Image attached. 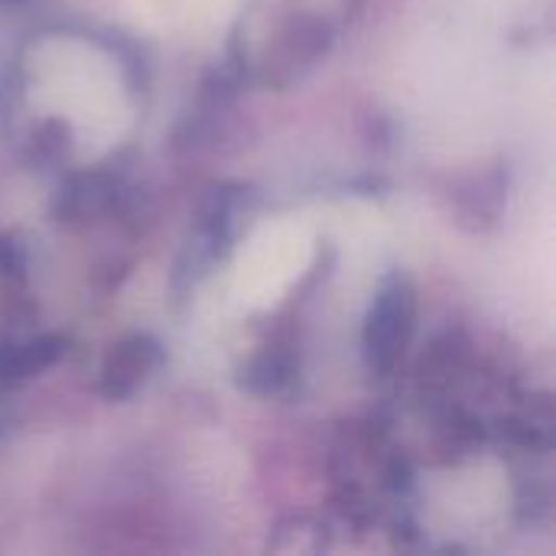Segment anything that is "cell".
Segmentation results:
<instances>
[{
  "mask_svg": "<svg viewBox=\"0 0 556 556\" xmlns=\"http://www.w3.org/2000/svg\"><path fill=\"white\" fill-rule=\"evenodd\" d=\"M414 329V290L407 280H391L368 319V355L375 368H391L397 352L407 345V336Z\"/></svg>",
  "mask_w": 556,
  "mask_h": 556,
  "instance_id": "6da1fadb",
  "label": "cell"
},
{
  "mask_svg": "<svg viewBox=\"0 0 556 556\" xmlns=\"http://www.w3.org/2000/svg\"><path fill=\"white\" fill-rule=\"evenodd\" d=\"M153 358H156V349H153L150 342L134 339V342L121 345V349L111 355V362H108V371H104V394H108V397H124V394H130V391L147 378Z\"/></svg>",
  "mask_w": 556,
  "mask_h": 556,
  "instance_id": "7a4b0ae2",
  "label": "cell"
}]
</instances>
